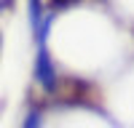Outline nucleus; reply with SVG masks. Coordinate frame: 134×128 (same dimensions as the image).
Returning a JSON list of instances; mask_svg holds the SVG:
<instances>
[{
	"instance_id": "obj_4",
	"label": "nucleus",
	"mask_w": 134,
	"mask_h": 128,
	"mask_svg": "<svg viewBox=\"0 0 134 128\" xmlns=\"http://www.w3.org/2000/svg\"><path fill=\"white\" fill-rule=\"evenodd\" d=\"M0 43H3V37H0Z\"/></svg>"
},
{
	"instance_id": "obj_3",
	"label": "nucleus",
	"mask_w": 134,
	"mask_h": 128,
	"mask_svg": "<svg viewBox=\"0 0 134 128\" xmlns=\"http://www.w3.org/2000/svg\"><path fill=\"white\" fill-rule=\"evenodd\" d=\"M11 3H14V0H3V5H11Z\"/></svg>"
},
{
	"instance_id": "obj_2",
	"label": "nucleus",
	"mask_w": 134,
	"mask_h": 128,
	"mask_svg": "<svg viewBox=\"0 0 134 128\" xmlns=\"http://www.w3.org/2000/svg\"><path fill=\"white\" fill-rule=\"evenodd\" d=\"M40 123H43L40 110H30V112H27V117H24V125H21V128H40Z\"/></svg>"
},
{
	"instance_id": "obj_1",
	"label": "nucleus",
	"mask_w": 134,
	"mask_h": 128,
	"mask_svg": "<svg viewBox=\"0 0 134 128\" xmlns=\"http://www.w3.org/2000/svg\"><path fill=\"white\" fill-rule=\"evenodd\" d=\"M35 83L40 85L43 91H57V67H54V61L48 56V48H46V43H38V56H35Z\"/></svg>"
}]
</instances>
